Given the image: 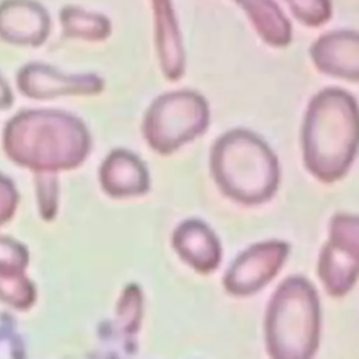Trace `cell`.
<instances>
[{"mask_svg": "<svg viewBox=\"0 0 359 359\" xmlns=\"http://www.w3.org/2000/svg\"><path fill=\"white\" fill-rule=\"evenodd\" d=\"M272 359H310L318 341V304L311 286L289 279L276 292L266 317Z\"/></svg>", "mask_w": 359, "mask_h": 359, "instance_id": "cell-1", "label": "cell"}, {"mask_svg": "<svg viewBox=\"0 0 359 359\" xmlns=\"http://www.w3.org/2000/svg\"><path fill=\"white\" fill-rule=\"evenodd\" d=\"M318 275L330 293H345L359 272V222L337 219L328 245L323 251Z\"/></svg>", "mask_w": 359, "mask_h": 359, "instance_id": "cell-2", "label": "cell"}, {"mask_svg": "<svg viewBox=\"0 0 359 359\" xmlns=\"http://www.w3.org/2000/svg\"><path fill=\"white\" fill-rule=\"evenodd\" d=\"M180 254L199 271H210L220 261L216 237L201 223H187L177 234Z\"/></svg>", "mask_w": 359, "mask_h": 359, "instance_id": "cell-4", "label": "cell"}, {"mask_svg": "<svg viewBox=\"0 0 359 359\" xmlns=\"http://www.w3.org/2000/svg\"><path fill=\"white\" fill-rule=\"evenodd\" d=\"M286 247L278 243L257 245L245 251L226 276V286L233 293H251L265 285L279 269Z\"/></svg>", "mask_w": 359, "mask_h": 359, "instance_id": "cell-3", "label": "cell"}]
</instances>
